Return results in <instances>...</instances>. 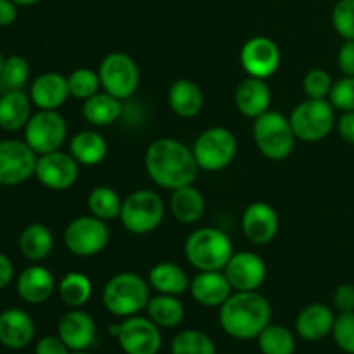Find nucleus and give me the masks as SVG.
<instances>
[{
  "instance_id": "nucleus-22",
  "label": "nucleus",
  "mask_w": 354,
  "mask_h": 354,
  "mask_svg": "<svg viewBox=\"0 0 354 354\" xmlns=\"http://www.w3.org/2000/svg\"><path fill=\"white\" fill-rule=\"evenodd\" d=\"M17 294L30 304H41L50 299L55 290V279L48 268L31 265L19 273L16 282Z\"/></svg>"
},
{
  "instance_id": "nucleus-26",
  "label": "nucleus",
  "mask_w": 354,
  "mask_h": 354,
  "mask_svg": "<svg viewBox=\"0 0 354 354\" xmlns=\"http://www.w3.org/2000/svg\"><path fill=\"white\" fill-rule=\"evenodd\" d=\"M168 104L169 109L176 114L178 118H189L197 116L203 111L204 106V95L203 90L199 88L197 83L192 80L180 78L171 83L168 92Z\"/></svg>"
},
{
  "instance_id": "nucleus-28",
  "label": "nucleus",
  "mask_w": 354,
  "mask_h": 354,
  "mask_svg": "<svg viewBox=\"0 0 354 354\" xmlns=\"http://www.w3.org/2000/svg\"><path fill=\"white\" fill-rule=\"evenodd\" d=\"M109 145L100 133L93 130H83L73 135L69 140V154L80 166H97L107 158Z\"/></svg>"
},
{
  "instance_id": "nucleus-10",
  "label": "nucleus",
  "mask_w": 354,
  "mask_h": 354,
  "mask_svg": "<svg viewBox=\"0 0 354 354\" xmlns=\"http://www.w3.org/2000/svg\"><path fill=\"white\" fill-rule=\"evenodd\" d=\"M99 78L104 92L127 100L137 92L140 71L133 59L124 52H111L99 66Z\"/></svg>"
},
{
  "instance_id": "nucleus-6",
  "label": "nucleus",
  "mask_w": 354,
  "mask_h": 354,
  "mask_svg": "<svg viewBox=\"0 0 354 354\" xmlns=\"http://www.w3.org/2000/svg\"><path fill=\"white\" fill-rule=\"evenodd\" d=\"M290 127L297 140L320 142L335 128V109L328 99H306L290 113Z\"/></svg>"
},
{
  "instance_id": "nucleus-29",
  "label": "nucleus",
  "mask_w": 354,
  "mask_h": 354,
  "mask_svg": "<svg viewBox=\"0 0 354 354\" xmlns=\"http://www.w3.org/2000/svg\"><path fill=\"white\" fill-rule=\"evenodd\" d=\"M147 282L156 292L168 294V296H180L190 287V279L185 270L169 261H162L152 266Z\"/></svg>"
},
{
  "instance_id": "nucleus-14",
  "label": "nucleus",
  "mask_w": 354,
  "mask_h": 354,
  "mask_svg": "<svg viewBox=\"0 0 354 354\" xmlns=\"http://www.w3.org/2000/svg\"><path fill=\"white\" fill-rule=\"evenodd\" d=\"M80 165L69 152L54 151L38 156L35 176L44 187L50 190H68L76 183Z\"/></svg>"
},
{
  "instance_id": "nucleus-51",
  "label": "nucleus",
  "mask_w": 354,
  "mask_h": 354,
  "mask_svg": "<svg viewBox=\"0 0 354 354\" xmlns=\"http://www.w3.org/2000/svg\"><path fill=\"white\" fill-rule=\"evenodd\" d=\"M71 354H90V353H86V351H73Z\"/></svg>"
},
{
  "instance_id": "nucleus-37",
  "label": "nucleus",
  "mask_w": 354,
  "mask_h": 354,
  "mask_svg": "<svg viewBox=\"0 0 354 354\" xmlns=\"http://www.w3.org/2000/svg\"><path fill=\"white\" fill-rule=\"evenodd\" d=\"M68 85H69V95L75 99L83 100L90 99L99 92L100 78L99 71H93L90 68H78L68 76Z\"/></svg>"
},
{
  "instance_id": "nucleus-20",
  "label": "nucleus",
  "mask_w": 354,
  "mask_h": 354,
  "mask_svg": "<svg viewBox=\"0 0 354 354\" xmlns=\"http://www.w3.org/2000/svg\"><path fill=\"white\" fill-rule=\"evenodd\" d=\"M68 97H71L69 95L68 78L61 73H44V75L37 76L31 83L30 99L38 109L57 111L59 107L64 106Z\"/></svg>"
},
{
  "instance_id": "nucleus-11",
  "label": "nucleus",
  "mask_w": 354,
  "mask_h": 354,
  "mask_svg": "<svg viewBox=\"0 0 354 354\" xmlns=\"http://www.w3.org/2000/svg\"><path fill=\"white\" fill-rule=\"evenodd\" d=\"M68 138V123L57 111L38 109L24 127V142L38 156L61 151Z\"/></svg>"
},
{
  "instance_id": "nucleus-5",
  "label": "nucleus",
  "mask_w": 354,
  "mask_h": 354,
  "mask_svg": "<svg viewBox=\"0 0 354 354\" xmlns=\"http://www.w3.org/2000/svg\"><path fill=\"white\" fill-rule=\"evenodd\" d=\"M252 138L258 151L272 161L289 158L297 140L289 118L279 111H268L256 118L252 124Z\"/></svg>"
},
{
  "instance_id": "nucleus-31",
  "label": "nucleus",
  "mask_w": 354,
  "mask_h": 354,
  "mask_svg": "<svg viewBox=\"0 0 354 354\" xmlns=\"http://www.w3.org/2000/svg\"><path fill=\"white\" fill-rule=\"evenodd\" d=\"M52 249H54V237H52V232L45 225L31 223L21 232L19 251L30 261H44L50 254Z\"/></svg>"
},
{
  "instance_id": "nucleus-35",
  "label": "nucleus",
  "mask_w": 354,
  "mask_h": 354,
  "mask_svg": "<svg viewBox=\"0 0 354 354\" xmlns=\"http://www.w3.org/2000/svg\"><path fill=\"white\" fill-rule=\"evenodd\" d=\"M258 346L263 354H294L296 341L286 327L270 324L258 335Z\"/></svg>"
},
{
  "instance_id": "nucleus-39",
  "label": "nucleus",
  "mask_w": 354,
  "mask_h": 354,
  "mask_svg": "<svg viewBox=\"0 0 354 354\" xmlns=\"http://www.w3.org/2000/svg\"><path fill=\"white\" fill-rule=\"evenodd\" d=\"M332 85H334V80L330 73L322 68L310 69L303 80V88L308 99H328Z\"/></svg>"
},
{
  "instance_id": "nucleus-43",
  "label": "nucleus",
  "mask_w": 354,
  "mask_h": 354,
  "mask_svg": "<svg viewBox=\"0 0 354 354\" xmlns=\"http://www.w3.org/2000/svg\"><path fill=\"white\" fill-rule=\"evenodd\" d=\"M337 66L342 76H354V40H344L337 52Z\"/></svg>"
},
{
  "instance_id": "nucleus-34",
  "label": "nucleus",
  "mask_w": 354,
  "mask_h": 354,
  "mask_svg": "<svg viewBox=\"0 0 354 354\" xmlns=\"http://www.w3.org/2000/svg\"><path fill=\"white\" fill-rule=\"evenodd\" d=\"M57 290L62 303L76 310V308L85 306L92 297V282L83 273L69 272L62 277Z\"/></svg>"
},
{
  "instance_id": "nucleus-48",
  "label": "nucleus",
  "mask_w": 354,
  "mask_h": 354,
  "mask_svg": "<svg viewBox=\"0 0 354 354\" xmlns=\"http://www.w3.org/2000/svg\"><path fill=\"white\" fill-rule=\"evenodd\" d=\"M14 279V265L9 259V256L0 252V290L6 289Z\"/></svg>"
},
{
  "instance_id": "nucleus-24",
  "label": "nucleus",
  "mask_w": 354,
  "mask_h": 354,
  "mask_svg": "<svg viewBox=\"0 0 354 354\" xmlns=\"http://www.w3.org/2000/svg\"><path fill=\"white\" fill-rule=\"evenodd\" d=\"M35 324L30 315L17 308L0 313V344L9 349H23L33 341Z\"/></svg>"
},
{
  "instance_id": "nucleus-19",
  "label": "nucleus",
  "mask_w": 354,
  "mask_h": 354,
  "mask_svg": "<svg viewBox=\"0 0 354 354\" xmlns=\"http://www.w3.org/2000/svg\"><path fill=\"white\" fill-rule=\"evenodd\" d=\"M57 332L69 351H85L95 342L97 327L88 313L76 308L61 318Z\"/></svg>"
},
{
  "instance_id": "nucleus-46",
  "label": "nucleus",
  "mask_w": 354,
  "mask_h": 354,
  "mask_svg": "<svg viewBox=\"0 0 354 354\" xmlns=\"http://www.w3.org/2000/svg\"><path fill=\"white\" fill-rule=\"evenodd\" d=\"M335 127H337V131L342 140L348 142L349 145H354V111H351V113H342Z\"/></svg>"
},
{
  "instance_id": "nucleus-13",
  "label": "nucleus",
  "mask_w": 354,
  "mask_h": 354,
  "mask_svg": "<svg viewBox=\"0 0 354 354\" xmlns=\"http://www.w3.org/2000/svg\"><path fill=\"white\" fill-rule=\"evenodd\" d=\"M116 339L127 354H158L162 342L158 325L151 318L137 315L124 318L118 325Z\"/></svg>"
},
{
  "instance_id": "nucleus-50",
  "label": "nucleus",
  "mask_w": 354,
  "mask_h": 354,
  "mask_svg": "<svg viewBox=\"0 0 354 354\" xmlns=\"http://www.w3.org/2000/svg\"><path fill=\"white\" fill-rule=\"evenodd\" d=\"M3 64H6V57H3V55H2V52H0V75H2Z\"/></svg>"
},
{
  "instance_id": "nucleus-41",
  "label": "nucleus",
  "mask_w": 354,
  "mask_h": 354,
  "mask_svg": "<svg viewBox=\"0 0 354 354\" xmlns=\"http://www.w3.org/2000/svg\"><path fill=\"white\" fill-rule=\"evenodd\" d=\"M328 102L334 106V109L342 113L354 111V76H342L341 80L334 82Z\"/></svg>"
},
{
  "instance_id": "nucleus-36",
  "label": "nucleus",
  "mask_w": 354,
  "mask_h": 354,
  "mask_svg": "<svg viewBox=\"0 0 354 354\" xmlns=\"http://www.w3.org/2000/svg\"><path fill=\"white\" fill-rule=\"evenodd\" d=\"M171 354H216V348L204 332L182 330L173 339Z\"/></svg>"
},
{
  "instance_id": "nucleus-21",
  "label": "nucleus",
  "mask_w": 354,
  "mask_h": 354,
  "mask_svg": "<svg viewBox=\"0 0 354 354\" xmlns=\"http://www.w3.org/2000/svg\"><path fill=\"white\" fill-rule=\"evenodd\" d=\"M189 289L194 301L206 308H220L234 290L223 272H199L190 280Z\"/></svg>"
},
{
  "instance_id": "nucleus-32",
  "label": "nucleus",
  "mask_w": 354,
  "mask_h": 354,
  "mask_svg": "<svg viewBox=\"0 0 354 354\" xmlns=\"http://www.w3.org/2000/svg\"><path fill=\"white\" fill-rule=\"evenodd\" d=\"M147 315L159 328H175L178 327L185 317V308L178 296H168V294H158L151 297L147 303Z\"/></svg>"
},
{
  "instance_id": "nucleus-8",
  "label": "nucleus",
  "mask_w": 354,
  "mask_h": 354,
  "mask_svg": "<svg viewBox=\"0 0 354 354\" xmlns=\"http://www.w3.org/2000/svg\"><path fill=\"white\" fill-rule=\"evenodd\" d=\"M192 152L199 169L209 173L221 171L228 168L237 156V138L228 128H207L196 138Z\"/></svg>"
},
{
  "instance_id": "nucleus-44",
  "label": "nucleus",
  "mask_w": 354,
  "mask_h": 354,
  "mask_svg": "<svg viewBox=\"0 0 354 354\" xmlns=\"http://www.w3.org/2000/svg\"><path fill=\"white\" fill-rule=\"evenodd\" d=\"M334 304L341 313L354 311V286L353 283H341L334 292Z\"/></svg>"
},
{
  "instance_id": "nucleus-2",
  "label": "nucleus",
  "mask_w": 354,
  "mask_h": 354,
  "mask_svg": "<svg viewBox=\"0 0 354 354\" xmlns=\"http://www.w3.org/2000/svg\"><path fill=\"white\" fill-rule=\"evenodd\" d=\"M272 324L270 301L258 290H235L220 306V325L230 337L239 341L258 339V335Z\"/></svg>"
},
{
  "instance_id": "nucleus-4",
  "label": "nucleus",
  "mask_w": 354,
  "mask_h": 354,
  "mask_svg": "<svg viewBox=\"0 0 354 354\" xmlns=\"http://www.w3.org/2000/svg\"><path fill=\"white\" fill-rule=\"evenodd\" d=\"M151 286L133 272L116 273L107 280L102 290V304L111 315L128 318L147 308Z\"/></svg>"
},
{
  "instance_id": "nucleus-15",
  "label": "nucleus",
  "mask_w": 354,
  "mask_h": 354,
  "mask_svg": "<svg viewBox=\"0 0 354 354\" xmlns=\"http://www.w3.org/2000/svg\"><path fill=\"white\" fill-rule=\"evenodd\" d=\"M280 48L272 38L268 37H252L242 45L241 50V66L248 76L266 80L279 71Z\"/></svg>"
},
{
  "instance_id": "nucleus-16",
  "label": "nucleus",
  "mask_w": 354,
  "mask_h": 354,
  "mask_svg": "<svg viewBox=\"0 0 354 354\" xmlns=\"http://www.w3.org/2000/svg\"><path fill=\"white\" fill-rule=\"evenodd\" d=\"M223 273L227 275L232 289L237 292H249V290H258L265 283L266 265L261 256L256 252L241 251L234 252Z\"/></svg>"
},
{
  "instance_id": "nucleus-45",
  "label": "nucleus",
  "mask_w": 354,
  "mask_h": 354,
  "mask_svg": "<svg viewBox=\"0 0 354 354\" xmlns=\"http://www.w3.org/2000/svg\"><path fill=\"white\" fill-rule=\"evenodd\" d=\"M35 354H69V348L59 335L57 337L47 335V337L38 341L37 348H35Z\"/></svg>"
},
{
  "instance_id": "nucleus-47",
  "label": "nucleus",
  "mask_w": 354,
  "mask_h": 354,
  "mask_svg": "<svg viewBox=\"0 0 354 354\" xmlns=\"http://www.w3.org/2000/svg\"><path fill=\"white\" fill-rule=\"evenodd\" d=\"M17 19V6L12 0H0V26H10Z\"/></svg>"
},
{
  "instance_id": "nucleus-52",
  "label": "nucleus",
  "mask_w": 354,
  "mask_h": 354,
  "mask_svg": "<svg viewBox=\"0 0 354 354\" xmlns=\"http://www.w3.org/2000/svg\"><path fill=\"white\" fill-rule=\"evenodd\" d=\"M2 93H3V90H2V86H0V97H2Z\"/></svg>"
},
{
  "instance_id": "nucleus-30",
  "label": "nucleus",
  "mask_w": 354,
  "mask_h": 354,
  "mask_svg": "<svg viewBox=\"0 0 354 354\" xmlns=\"http://www.w3.org/2000/svg\"><path fill=\"white\" fill-rule=\"evenodd\" d=\"M123 100L107 92H97L83 102V118L92 127H109L114 124L123 114Z\"/></svg>"
},
{
  "instance_id": "nucleus-12",
  "label": "nucleus",
  "mask_w": 354,
  "mask_h": 354,
  "mask_svg": "<svg viewBox=\"0 0 354 354\" xmlns=\"http://www.w3.org/2000/svg\"><path fill=\"white\" fill-rule=\"evenodd\" d=\"M38 154L24 140L0 142V185L16 187L35 176Z\"/></svg>"
},
{
  "instance_id": "nucleus-33",
  "label": "nucleus",
  "mask_w": 354,
  "mask_h": 354,
  "mask_svg": "<svg viewBox=\"0 0 354 354\" xmlns=\"http://www.w3.org/2000/svg\"><path fill=\"white\" fill-rule=\"evenodd\" d=\"M86 206H88L90 214H93L95 218L113 221L120 220L123 201L113 187L99 185L90 190L88 197H86Z\"/></svg>"
},
{
  "instance_id": "nucleus-40",
  "label": "nucleus",
  "mask_w": 354,
  "mask_h": 354,
  "mask_svg": "<svg viewBox=\"0 0 354 354\" xmlns=\"http://www.w3.org/2000/svg\"><path fill=\"white\" fill-rule=\"evenodd\" d=\"M332 26L344 40H354V0H337L332 9Z\"/></svg>"
},
{
  "instance_id": "nucleus-17",
  "label": "nucleus",
  "mask_w": 354,
  "mask_h": 354,
  "mask_svg": "<svg viewBox=\"0 0 354 354\" xmlns=\"http://www.w3.org/2000/svg\"><path fill=\"white\" fill-rule=\"evenodd\" d=\"M244 237L256 245H265L275 239L279 232V214L268 203H252L245 207L241 220Z\"/></svg>"
},
{
  "instance_id": "nucleus-3",
  "label": "nucleus",
  "mask_w": 354,
  "mask_h": 354,
  "mask_svg": "<svg viewBox=\"0 0 354 354\" xmlns=\"http://www.w3.org/2000/svg\"><path fill=\"white\" fill-rule=\"evenodd\" d=\"M232 256L230 237L220 228H197L185 241V258L197 272H223Z\"/></svg>"
},
{
  "instance_id": "nucleus-27",
  "label": "nucleus",
  "mask_w": 354,
  "mask_h": 354,
  "mask_svg": "<svg viewBox=\"0 0 354 354\" xmlns=\"http://www.w3.org/2000/svg\"><path fill=\"white\" fill-rule=\"evenodd\" d=\"M31 99L23 90H7L0 97V128L6 131L24 130L31 118Z\"/></svg>"
},
{
  "instance_id": "nucleus-25",
  "label": "nucleus",
  "mask_w": 354,
  "mask_h": 354,
  "mask_svg": "<svg viewBox=\"0 0 354 354\" xmlns=\"http://www.w3.org/2000/svg\"><path fill=\"white\" fill-rule=\"evenodd\" d=\"M169 209L173 218L183 225H194L206 213V199L194 183L173 190L169 199Z\"/></svg>"
},
{
  "instance_id": "nucleus-49",
  "label": "nucleus",
  "mask_w": 354,
  "mask_h": 354,
  "mask_svg": "<svg viewBox=\"0 0 354 354\" xmlns=\"http://www.w3.org/2000/svg\"><path fill=\"white\" fill-rule=\"evenodd\" d=\"M12 2L21 7H30V6H35V3H38L40 0H12Z\"/></svg>"
},
{
  "instance_id": "nucleus-18",
  "label": "nucleus",
  "mask_w": 354,
  "mask_h": 354,
  "mask_svg": "<svg viewBox=\"0 0 354 354\" xmlns=\"http://www.w3.org/2000/svg\"><path fill=\"white\" fill-rule=\"evenodd\" d=\"M235 106L242 116L256 120L261 114L268 113L272 106V90L268 83L261 78L248 76L237 85L234 93Z\"/></svg>"
},
{
  "instance_id": "nucleus-38",
  "label": "nucleus",
  "mask_w": 354,
  "mask_h": 354,
  "mask_svg": "<svg viewBox=\"0 0 354 354\" xmlns=\"http://www.w3.org/2000/svg\"><path fill=\"white\" fill-rule=\"evenodd\" d=\"M30 78V64L21 55H9L6 57L2 75H0V86L2 90H23V86Z\"/></svg>"
},
{
  "instance_id": "nucleus-7",
  "label": "nucleus",
  "mask_w": 354,
  "mask_h": 354,
  "mask_svg": "<svg viewBox=\"0 0 354 354\" xmlns=\"http://www.w3.org/2000/svg\"><path fill=\"white\" fill-rule=\"evenodd\" d=\"M165 220V203L154 190L140 189L123 201L120 221L130 234H152Z\"/></svg>"
},
{
  "instance_id": "nucleus-9",
  "label": "nucleus",
  "mask_w": 354,
  "mask_h": 354,
  "mask_svg": "<svg viewBox=\"0 0 354 354\" xmlns=\"http://www.w3.org/2000/svg\"><path fill=\"white\" fill-rule=\"evenodd\" d=\"M111 241L109 228L106 221L88 216H78L68 223L64 228V245L71 254L90 258L97 256L107 248Z\"/></svg>"
},
{
  "instance_id": "nucleus-23",
  "label": "nucleus",
  "mask_w": 354,
  "mask_h": 354,
  "mask_svg": "<svg viewBox=\"0 0 354 354\" xmlns=\"http://www.w3.org/2000/svg\"><path fill=\"white\" fill-rule=\"evenodd\" d=\"M335 324V315L327 304H308L296 318V332L304 341L317 342L332 334Z\"/></svg>"
},
{
  "instance_id": "nucleus-42",
  "label": "nucleus",
  "mask_w": 354,
  "mask_h": 354,
  "mask_svg": "<svg viewBox=\"0 0 354 354\" xmlns=\"http://www.w3.org/2000/svg\"><path fill=\"white\" fill-rule=\"evenodd\" d=\"M332 335H334L335 344H337L342 351L348 354H354V311L341 313L339 317H335Z\"/></svg>"
},
{
  "instance_id": "nucleus-1",
  "label": "nucleus",
  "mask_w": 354,
  "mask_h": 354,
  "mask_svg": "<svg viewBox=\"0 0 354 354\" xmlns=\"http://www.w3.org/2000/svg\"><path fill=\"white\" fill-rule=\"evenodd\" d=\"M144 166L149 178L158 187L176 190L196 182L197 166L192 149L175 138H158L147 147Z\"/></svg>"
}]
</instances>
